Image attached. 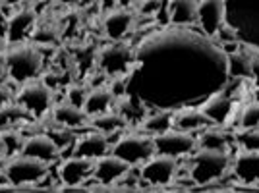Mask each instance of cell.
I'll list each match as a JSON object with an SVG mask.
<instances>
[{"mask_svg":"<svg viewBox=\"0 0 259 193\" xmlns=\"http://www.w3.org/2000/svg\"><path fill=\"white\" fill-rule=\"evenodd\" d=\"M116 101V96L112 95V91L108 87H93V91H89L83 103V112L87 118L105 114L112 108V103Z\"/></svg>","mask_w":259,"mask_h":193,"instance_id":"obj_19","label":"cell"},{"mask_svg":"<svg viewBox=\"0 0 259 193\" xmlns=\"http://www.w3.org/2000/svg\"><path fill=\"white\" fill-rule=\"evenodd\" d=\"M249 54L251 51L240 53V49L228 54V75L230 77H249Z\"/></svg>","mask_w":259,"mask_h":193,"instance_id":"obj_26","label":"cell"},{"mask_svg":"<svg viewBox=\"0 0 259 193\" xmlns=\"http://www.w3.org/2000/svg\"><path fill=\"white\" fill-rule=\"evenodd\" d=\"M53 118L60 128H79V126L85 124V120H89L87 114L83 112V108L74 107L68 101L53 108Z\"/></svg>","mask_w":259,"mask_h":193,"instance_id":"obj_21","label":"cell"},{"mask_svg":"<svg viewBox=\"0 0 259 193\" xmlns=\"http://www.w3.org/2000/svg\"><path fill=\"white\" fill-rule=\"evenodd\" d=\"M85 96H87L85 87H81V85H70V87H66V101H68L70 105H74V107L83 108Z\"/></svg>","mask_w":259,"mask_h":193,"instance_id":"obj_32","label":"cell"},{"mask_svg":"<svg viewBox=\"0 0 259 193\" xmlns=\"http://www.w3.org/2000/svg\"><path fill=\"white\" fill-rule=\"evenodd\" d=\"M4 155V143H2V137H0V157Z\"/></svg>","mask_w":259,"mask_h":193,"instance_id":"obj_40","label":"cell"},{"mask_svg":"<svg viewBox=\"0 0 259 193\" xmlns=\"http://www.w3.org/2000/svg\"><path fill=\"white\" fill-rule=\"evenodd\" d=\"M128 162L118 159L116 155H103L101 159L93 161V178L99 182V185H112L120 182V178L130 170Z\"/></svg>","mask_w":259,"mask_h":193,"instance_id":"obj_12","label":"cell"},{"mask_svg":"<svg viewBox=\"0 0 259 193\" xmlns=\"http://www.w3.org/2000/svg\"><path fill=\"white\" fill-rule=\"evenodd\" d=\"M0 137H2V143H4V155L6 157H14V155L22 153L23 137L20 133H16L12 129H6L4 133H0Z\"/></svg>","mask_w":259,"mask_h":193,"instance_id":"obj_28","label":"cell"},{"mask_svg":"<svg viewBox=\"0 0 259 193\" xmlns=\"http://www.w3.org/2000/svg\"><path fill=\"white\" fill-rule=\"evenodd\" d=\"M249 77H251V83L255 87H259V53L249 49Z\"/></svg>","mask_w":259,"mask_h":193,"instance_id":"obj_35","label":"cell"},{"mask_svg":"<svg viewBox=\"0 0 259 193\" xmlns=\"http://www.w3.org/2000/svg\"><path fill=\"white\" fill-rule=\"evenodd\" d=\"M31 41L35 44H54L58 41V29L53 25H39L33 29Z\"/></svg>","mask_w":259,"mask_h":193,"instance_id":"obj_29","label":"cell"},{"mask_svg":"<svg viewBox=\"0 0 259 193\" xmlns=\"http://www.w3.org/2000/svg\"><path fill=\"white\" fill-rule=\"evenodd\" d=\"M134 62L136 56L124 44H110L99 53V68L103 70V74H110L114 77L130 74L134 70Z\"/></svg>","mask_w":259,"mask_h":193,"instance_id":"obj_9","label":"cell"},{"mask_svg":"<svg viewBox=\"0 0 259 193\" xmlns=\"http://www.w3.org/2000/svg\"><path fill=\"white\" fill-rule=\"evenodd\" d=\"M6 187H14V185H12L6 170H0V189H6Z\"/></svg>","mask_w":259,"mask_h":193,"instance_id":"obj_38","label":"cell"},{"mask_svg":"<svg viewBox=\"0 0 259 193\" xmlns=\"http://www.w3.org/2000/svg\"><path fill=\"white\" fill-rule=\"evenodd\" d=\"M8 77L16 83H27L37 79V75L43 70V56L39 53L37 44L31 43H10V46L4 53Z\"/></svg>","mask_w":259,"mask_h":193,"instance_id":"obj_2","label":"cell"},{"mask_svg":"<svg viewBox=\"0 0 259 193\" xmlns=\"http://www.w3.org/2000/svg\"><path fill=\"white\" fill-rule=\"evenodd\" d=\"M27 112L23 110L16 101H12L8 105L0 107V131L2 129H10L18 124H22L23 120H27Z\"/></svg>","mask_w":259,"mask_h":193,"instance_id":"obj_24","label":"cell"},{"mask_svg":"<svg viewBox=\"0 0 259 193\" xmlns=\"http://www.w3.org/2000/svg\"><path fill=\"white\" fill-rule=\"evenodd\" d=\"M108 151H110V143L107 139V133L97 131V129L74 141V155L89 159V161H97L103 155H108Z\"/></svg>","mask_w":259,"mask_h":193,"instance_id":"obj_14","label":"cell"},{"mask_svg":"<svg viewBox=\"0 0 259 193\" xmlns=\"http://www.w3.org/2000/svg\"><path fill=\"white\" fill-rule=\"evenodd\" d=\"M166 12L174 25L197 23V0H166Z\"/></svg>","mask_w":259,"mask_h":193,"instance_id":"obj_20","label":"cell"},{"mask_svg":"<svg viewBox=\"0 0 259 193\" xmlns=\"http://www.w3.org/2000/svg\"><path fill=\"white\" fill-rule=\"evenodd\" d=\"M89 176H93V161L83 159V157H70L60 162L58 168V178L64 183V189H77L81 187Z\"/></svg>","mask_w":259,"mask_h":193,"instance_id":"obj_10","label":"cell"},{"mask_svg":"<svg viewBox=\"0 0 259 193\" xmlns=\"http://www.w3.org/2000/svg\"><path fill=\"white\" fill-rule=\"evenodd\" d=\"M4 170L14 187H25V185H37L47 176L49 168H47V162L20 153L10 157Z\"/></svg>","mask_w":259,"mask_h":193,"instance_id":"obj_4","label":"cell"},{"mask_svg":"<svg viewBox=\"0 0 259 193\" xmlns=\"http://www.w3.org/2000/svg\"><path fill=\"white\" fill-rule=\"evenodd\" d=\"M112 155H116L118 159L128 162L130 166H138L149 161L155 155V145H153V137H145V135H122L110 149Z\"/></svg>","mask_w":259,"mask_h":193,"instance_id":"obj_7","label":"cell"},{"mask_svg":"<svg viewBox=\"0 0 259 193\" xmlns=\"http://www.w3.org/2000/svg\"><path fill=\"white\" fill-rule=\"evenodd\" d=\"M8 77V68H6V58H4V54H0V85H2V81Z\"/></svg>","mask_w":259,"mask_h":193,"instance_id":"obj_37","label":"cell"},{"mask_svg":"<svg viewBox=\"0 0 259 193\" xmlns=\"http://www.w3.org/2000/svg\"><path fill=\"white\" fill-rule=\"evenodd\" d=\"M259 129V103H251L242 110L240 129Z\"/></svg>","mask_w":259,"mask_h":193,"instance_id":"obj_30","label":"cell"},{"mask_svg":"<svg viewBox=\"0 0 259 193\" xmlns=\"http://www.w3.org/2000/svg\"><path fill=\"white\" fill-rule=\"evenodd\" d=\"M37 16L31 8H22L8 16V31H6V41L8 43H20L25 41V37L35 29Z\"/></svg>","mask_w":259,"mask_h":193,"instance_id":"obj_16","label":"cell"},{"mask_svg":"<svg viewBox=\"0 0 259 193\" xmlns=\"http://www.w3.org/2000/svg\"><path fill=\"white\" fill-rule=\"evenodd\" d=\"M174 126V114L172 112H166V110H162V112H155L151 116H147V118L143 120V124H141V128L145 129L147 133H162V131H166V129H170Z\"/></svg>","mask_w":259,"mask_h":193,"instance_id":"obj_25","label":"cell"},{"mask_svg":"<svg viewBox=\"0 0 259 193\" xmlns=\"http://www.w3.org/2000/svg\"><path fill=\"white\" fill-rule=\"evenodd\" d=\"M197 147L199 149H213V151H228L227 135L219 129H205L197 137Z\"/></svg>","mask_w":259,"mask_h":193,"instance_id":"obj_27","label":"cell"},{"mask_svg":"<svg viewBox=\"0 0 259 193\" xmlns=\"http://www.w3.org/2000/svg\"><path fill=\"white\" fill-rule=\"evenodd\" d=\"M225 23L238 43L259 53V0H225Z\"/></svg>","mask_w":259,"mask_h":193,"instance_id":"obj_1","label":"cell"},{"mask_svg":"<svg viewBox=\"0 0 259 193\" xmlns=\"http://www.w3.org/2000/svg\"><path fill=\"white\" fill-rule=\"evenodd\" d=\"M234 176L244 183L259 182V151L244 149L234 159Z\"/></svg>","mask_w":259,"mask_h":193,"instance_id":"obj_17","label":"cell"},{"mask_svg":"<svg viewBox=\"0 0 259 193\" xmlns=\"http://www.w3.org/2000/svg\"><path fill=\"white\" fill-rule=\"evenodd\" d=\"M14 101L29 116L41 118L53 108V89H49L43 81L33 79V81H27V83H23L20 87V91L16 93Z\"/></svg>","mask_w":259,"mask_h":193,"instance_id":"obj_5","label":"cell"},{"mask_svg":"<svg viewBox=\"0 0 259 193\" xmlns=\"http://www.w3.org/2000/svg\"><path fill=\"white\" fill-rule=\"evenodd\" d=\"M2 4H6V6H18V4H22L23 0H0Z\"/></svg>","mask_w":259,"mask_h":193,"instance_id":"obj_39","label":"cell"},{"mask_svg":"<svg viewBox=\"0 0 259 193\" xmlns=\"http://www.w3.org/2000/svg\"><path fill=\"white\" fill-rule=\"evenodd\" d=\"M14 101V96H12L10 89L4 85H0V107H4V105H8Z\"/></svg>","mask_w":259,"mask_h":193,"instance_id":"obj_36","label":"cell"},{"mask_svg":"<svg viewBox=\"0 0 259 193\" xmlns=\"http://www.w3.org/2000/svg\"><path fill=\"white\" fill-rule=\"evenodd\" d=\"M230 166L228 151H213V149H199L192 153L190 159V176L195 183L205 185V183L217 182L219 178L225 176V172Z\"/></svg>","mask_w":259,"mask_h":193,"instance_id":"obj_3","label":"cell"},{"mask_svg":"<svg viewBox=\"0 0 259 193\" xmlns=\"http://www.w3.org/2000/svg\"><path fill=\"white\" fill-rule=\"evenodd\" d=\"M236 141L242 149L259 151V131L255 129H240L236 133Z\"/></svg>","mask_w":259,"mask_h":193,"instance_id":"obj_31","label":"cell"},{"mask_svg":"<svg viewBox=\"0 0 259 193\" xmlns=\"http://www.w3.org/2000/svg\"><path fill=\"white\" fill-rule=\"evenodd\" d=\"M197 25L207 37L215 39L225 25V0H197Z\"/></svg>","mask_w":259,"mask_h":193,"instance_id":"obj_11","label":"cell"},{"mask_svg":"<svg viewBox=\"0 0 259 193\" xmlns=\"http://www.w3.org/2000/svg\"><path fill=\"white\" fill-rule=\"evenodd\" d=\"M211 124V120L199 108H184L178 114H174V128L184 129V131H195L203 129Z\"/></svg>","mask_w":259,"mask_h":193,"instance_id":"obj_22","label":"cell"},{"mask_svg":"<svg viewBox=\"0 0 259 193\" xmlns=\"http://www.w3.org/2000/svg\"><path fill=\"white\" fill-rule=\"evenodd\" d=\"M162 0H141L138 2V12L141 16H153L157 12H161Z\"/></svg>","mask_w":259,"mask_h":193,"instance_id":"obj_34","label":"cell"},{"mask_svg":"<svg viewBox=\"0 0 259 193\" xmlns=\"http://www.w3.org/2000/svg\"><path fill=\"white\" fill-rule=\"evenodd\" d=\"M178 172V159L166 157V155H153L149 161H145L140 168L141 182L149 185H168Z\"/></svg>","mask_w":259,"mask_h":193,"instance_id":"obj_8","label":"cell"},{"mask_svg":"<svg viewBox=\"0 0 259 193\" xmlns=\"http://www.w3.org/2000/svg\"><path fill=\"white\" fill-rule=\"evenodd\" d=\"M49 137L58 145V149H66L68 145H72L74 141H76V135L74 133H70L68 128L64 129H53L51 133H49Z\"/></svg>","mask_w":259,"mask_h":193,"instance_id":"obj_33","label":"cell"},{"mask_svg":"<svg viewBox=\"0 0 259 193\" xmlns=\"http://www.w3.org/2000/svg\"><path fill=\"white\" fill-rule=\"evenodd\" d=\"M199 110L211 120V124H223V122H227V118L232 112V101L227 95H223V91H221V93H215L209 99H205L199 105Z\"/></svg>","mask_w":259,"mask_h":193,"instance_id":"obj_18","label":"cell"},{"mask_svg":"<svg viewBox=\"0 0 259 193\" xmlns=\"http://www.w3.org/2000/svg\"><path fill=\"white\" fill-rule=\"evenodd\" d=\"M58 145L54 143L49 135H41V133H33L29 137L23 139L22 153L33 159H39L43 162H53L58 159Z\"/></svg>","mask_w":259,"mask_h":193,"instance_id":"obj_15","label":"cell"},{"mask_svg":"<svg viewBox=\"0 0 259 193\" xmlns=\"http://www.w3.org/2000/svg\"><path fill=\"white\" fill-rule=\"evenodd\" d=\"M91 128L103 131V133H112L116 129L124 128L126 126V118L120 114V112H105V114H97V116H91Z\"/></svg>","mask_w":259,"mask_h":193,"instance_id":"obj_23","label":"cell"},{"mask_svg":"<svg viewBox=\"0 0 259 193\" xmlns=\"http://www.w3.org/2000/svg\"><path fill=\"white\" fill-rule=\"evenodd\" d=\"M153 145H155L157 155L182 159V157H190L192 153H195L197 139L190 131H184V129H166L153 137Z\"/></svg>","mask_w":259,"mask_h":193,"instance_id":"obj_6","label":"cell"},{"mask_svg":"<svg viewBox=\"0 0 259 193\" xmlns=\"http://www.w3.org/2000/svg\"><path fill=\"white\" fill-rule=\"evenodd\" d=\"M103 27H105V33H107L108 39L120 41L136 27V14L130 8H112L107 14Z\"/></svg>","mask_w":259,"mask_h":193,"instance_id":"obj_13","label":"cell"},{"mask_svg":"<svg viewBox=\"0 0 259 193\" xmlns=\"http://www.w3.org/2000/svg\"><path fill=\"white\" fill-rule=\"evenodd\" d=\"M134 2H141V0H134Z\"/></svg>","mask_w":259,"mask_h":193,"instance_id":"obj_41","label":"cell"}]
</instances>
